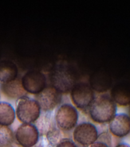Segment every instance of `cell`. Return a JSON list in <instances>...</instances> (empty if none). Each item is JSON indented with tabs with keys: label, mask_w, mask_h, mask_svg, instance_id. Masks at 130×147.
Returning <instances> with one entry per match:
<instances>
[{
	"label": "cell",
	"mask_w": 130,
	"mask_h": 147,
	"mask_svg": "<svg viewBox=\"0 0 130 147\" xmlns=\"http://www.w3.org/2000/svg\"><path fill=\"white\" fill-rule=\"evenodd\" d=\"M50 80L57 91L66 92L75 85V76L71 69L65 64L56 65L51 72Z\"/></svg>",
	"instance_id": "obj_2"
},
{
	"label": "cell",
	"mask_w": 130,
	"mask_h": 147,
	"mask_svg": "<svg viewBox=\"0 0 130 147\" xmlns=\"http://www.w3.org/2000/svg\"><path fill=\"white\" fill-rule=\"evenodd\" d=\"M40 109L36 100L24 96L17 102L16 114L18 119L23 123H31L40 117Z\"/></svg>",
	"instance_id": "obj_3"
},
{
	"label": "cell",
	"mask_w": 130,
	"mask_h": 147,
	"mask_svg": "<svg viewBox=\"0 0 130 147\" xmlns=\"http://www.w3.org/2000/svg\"><path fill=\"white\" fill-rule=\"evenodd\" d=\"M57 125L64 130H70L77 124L78 114L76 109L68 104L61 106L56 114Z\"/></svg>",
	"instance_id": "obj_4"
},
{
	"label": "cell",
	"mask_w": 130,
	"mask_h": 147,
	"mask_svg": "<svg viewBox=\"0 0 130 147\" xmlns=\"http://www.w3.org/2000/svg\"><path fill=\"white\" fill-rule=\"evenodd\" d=\"M14 119L15 111L12 106L6 102H0V125L9 126Z\"/></svg>",
	"instance_id": "obj_14"
},
{
	"label": "cell",
	"mask_w": 130,
	"mask_h": 147,
	"mask_svg": "<svg viewBox=\"0 0 130 147\" xmlns=\"http://www.w3.org/2000/svg\"><path fill=\"white\" fill-rule=\"evenodd\" d=\"M37 125L38 126L37 130L40 132H44L47 129H50L53 123V114L50 111H45V113L41 114L40 117L37 119Z\"/></svg>",
	"instance_id": "obj_16"
},
{
	"label": "cell",
	"mask_w": 130,
	"mask_h": 147,
	"mask_svg": "<svg viewBox=\"0 0 130 147\" xmlns=\"http://www.w3.org/2000/svg\"><path fill=\"white\" fill-rule=\"evenodd\" d=\"M92 87L97 90H105L111 84V79L105 74H94L91 79Z\"/></svg>",
	"instance_id": "obj_15"
},
{
	"label": "cell",
	"mask_w": 130,
	"mask_h": 147,
	"mask_svg": "<svg viewBox=\"0 0 130 147\" xmlns=\"http://www.w3.org/2000/svg\"><path fill=\"white\" fill-rule=\"evenodd\" d=\"M14 138V133L10 127L0 125V147L10 145L13 142Z\"/></svg>",
	"instance_id": "obj_17"
},
{
	"label": "cell",
	"mask_w": 130,
	"mask_h": 147,
	"mask_svg": "<svg viewBox=\"0 0 130 147\" xmlns=\"http://www.w3.org/2000/svg\"><path fill=\"white\" fill-rule=\"evenodd\" d=\"M116 107L113 100L107 95H101L92 102L90 109V117L98 123L111 121L115 115Z\"/></svg>",
	"instance_id": "obj_1"
},
{
	"label": "cell",
	"mask_w": 130,
	"mask_h": 147,
	"mask_svg": "<svg viewBox=\"0 0 130 147\" xmlns=\"http://www.w3.org/2000/svg\"><path fill=\"white\" fill-rule=\"evenodd\" d=\"M109 129L111 132L117 137H123L126 136L130 130L129 116L125 114L115 115L111 121Z\"/></svg>",
	"instance_id": "obj_10"
},
{
	"label": "cell",
	"mask_w": 130,
	"mask_h": 147,
	"mask_svg": "<svg viewBox=\"0 0 130 147\" xmlns=\"http://www.w3.org/2000/svg\"><path fill=\"white\" fill-rule=\"evenodd\" d=\"M71 95L74 103L81 109L89 106L94 98L92 90L89 86L84 83L75 84L72 88Z\"/></svg>",
	"instance_id": "obj_9"
},
{
	"label": "cell",
	"mask_w": 130,
	"mask_h": 147,
	"mask_svg": "<svg viewBox=\"0 0 130 147\" xmlns=\"http://www.w3.org/2000/svg\"><path fill=\"white\" fill-rule=\"evenodd\" d=\"M36 102L45 111L53 110L61 100V94L53 87H48L43 89L36 96Z\"/></svg>",
	"instance_id": "obj_7"
},
{
	"label": "cell",
	"mask_w": 130,
	"mask_h": 147,
	"mask_svg": "<svg viewBox=\"0 0 130 147\" xmlns=\"http://www.w3.org/2000/svg\"><path fill=\"white\" fill-rule=\"evenodd\" d=\"M74 140L83 146H89L95 142L98 138L96 127L89 122H83L77 125L73 131Z\"/></svg>",
	"instance_id": "obj_6"
},
{
	"label": "cell",
	"mask_w": 130,
	"mask_h": 147,
	"mask_svg": "<svg viewBox=\"0 0 130 147\" xmlns=\"http://www.w3.org/2000/svg\"><path fill=\"white\" fill-rule=\"evenodd\" d=\"M21 83L26 91L37 94L45 88L46 79L41 72L37 71H30L24 75Z\"/></svg>",
	"instance_id": "obj_8"
},
{
	"label": "cell",
	"mask_w": 130,
	"mask_h": 147,
	"mask_svg": "<svg viewBox=\"0 0 130 147\" xmlns=\"http://www.w3.org/2000/svg\"><path fill=\"white\" fill-rule=\"evenodd\" d=\"M3 92L11 98H21L25 96L26 91L24 90L21 81L15 79L11 81L3 83L1 84Z\"/></svg>",
	"instance_id": "obj_11"
},
{
	"label": "cell",
	"mask_w": 130,
	"mask_h": 147,
	"mask_svg": "<svg viewBox=\"0 0 130 147\" xmlns=\"http://www.w3.org/2000/svg\"><path fill=\"white\" fill-rule=\"evenodd\" d=\"M90 147H109L107 144L103 142H95L90 145Z\"/></svg>",
	"instance_id": "obj_19"
},
{
	"label": "cell",
	"mask_w": 130,
	"mask_h": 147,
	"mask_svg": "<svg viewBox=\"0 0 130 147\" xmlns=\"http://www.w3.org/2000/svg\"><path fill=\"white\" fill-rule=\"evenodd\" d=\"M113 99L119 104L127 105L129 102V88L127 84L119 83L114 86L112 90Z\"/></svg>",
	"instance_id": "obj_13"
},
{
	"label": "cell",
	"mask_w": 130,
	"mask_h": 147,
	"mask_svg": "<svg viewBox=\"0 0 130 147\" xmlns=\"http://www.w3.org/2000/svg\"><path fill=\"white\" fill-rule=\"evenodd\" d=\"M18 69L11 61L3 60L0 61V81L3 83L11 81L17 76Z\"/></svg>",
	"instance_id": "obj_12"
},
{
	"label": "cell",
	"mask_w": 130,
	"mask_h": 147,
	"mask_svg": "<svg viewBox=\"0 0 130 147\" xmlns=\"http://www.w3.org/2000/svg\"><path fill=\"white\" fill-rule=\"evenodd\" d=\"M15 137L22 147H33L37 144L39 132L37 127L31 123H22L16 130Z\"/></svg>",
	"instance_id": "obj_5"
},
{
	"label": "cell",
	"mask_w": 130,
	"mask_h": 147,
	"mask_svg": "<svg viewBox=\"0 0 130 147\" xmlns=\"http://www.w3.org/2000/svg\"><path fill=\"white\" fill-rule=\"evenodd\" d=\"M56 147H77V145L70 139H63L57 145Z\"/></svg>",
	"instance_id": "obj_18"
},
{
	"label": "cell",
	"mask_w": 130,
	"mask_h": 147,
	"mask_svg": "<svg viewBox=\"0 0 130 147\" xmlns=\"http://www.w3.org/2000/svg\"><path fill=\"white\" fill-rule=\"evenodd\" d=\"M116 147H129V146L127 144H119L118 145H117Z\"/></svg>",
	"instance_id": "obj_20"
}]
</instances>
